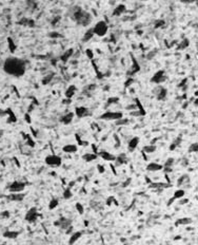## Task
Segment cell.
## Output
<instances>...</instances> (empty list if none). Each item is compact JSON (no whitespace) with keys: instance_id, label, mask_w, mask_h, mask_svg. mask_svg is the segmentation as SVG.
I'll return each mask as SVG.
<instances>
[{"instance_id":"1","label":"cell","mask_w":198,"mask_h":245,"mask_svg":"<svg viewBox=\"0 0 198 245\" xmlns=\"http://www.w3.org/2000/svg\"><path fill=\"white\" fill-rule=\"evenodd\" d=\"M3 70L13 76H21L25 72V63L20 58L10 57L3 63Z\"/></svg>"},{"instance_id":"2","label":"cell","mask_w":198,"mask_h":245,"mask_svg":"<svg viewBox=\"0 0 198 245\" xmlns=\"http://www.w3.org/2000/svg\"><path fill=\"white\" fill-rule=\"evenodd\" d=\"M75 21L81 25H88L91 22V15L83 10H78L74 13Z\"/></svg>"},{"instance_id":"3","label":"cell","mask_w":198,"mask_h":245,"mask_svg":"<svg viewBox=\"0 0 198 245\" xmlns=\"http://www.w3.org/2000/svg\"><path fill=\"white\" fill-rule=\"evenodd\" d=\"M107 30H109V27H107V22L103 21V20L98 21L93 28L94 35H97L99 37H103L107 33Z\"/></svg>"},{"instance_id":"4","label":"cell","mask_w":198,"mask_h":245,"mask_svg":"<svg viewBox=\"0 0 198 245\" xmlns=\"http://www.w3.org/2000/svg\"><path fill=\"white\" fill-rule=\"evenodd\" d=\"M122 117H123V114L118 111H107V112L102 113L101 115L99 116V119L102 121H117Z\"/></svg>"},{"instance_id":"5","label":"cell","mask_w":198,"mask_h":245,"mask_svg":"<svg viewBox=\"0 0 198 245\" xmlns=\"http://www.w3.org/2000/svg\"><path fill=\"white\" fill-rule=\"evenodd\" d=\"M44 162L47 166H51V167H59L62 164V159L57 154H50L45 157Z\"/></svg>"},{"instance_id":"6","label":"cell","mask_w":198,"mask_h":245,"mask_svg":"<svg viewBox=\"0 0 198 245\" xmlns=\"http://www.w3.org/2000/svg\"><path fill=\"white\" fill-rule=\"evenodd\" d=\"M38 217H39V212H38V209H37V207H31L30 209L26 211V213H25L24 219L28 223L33 224L37 221Z\"/></svg>"},{"instance_id":"7","label":"cell","mask_w":198,"mask_h":245,"mask_svg":"<svg viewBox=\"0 0 198 245\" xmlns=\"http://www.w3.org/2000/svg\"><path fill=\"white\" fill-rule=\"evenodd\" d=\"M165 80H167V73L163 70H158L151 77V83H154L156 85H160V84L165 83Z\"/></svg>"},{"instance_id":"8","label":"cell","mask_w":198,"mask_h":245,"mask_svg":"<svg viewBox=\"0 0 198 245\" xmlns=\"http://www.w3.org/2000/svg\"><path fill=\"white\" fill-rule=\"evenodd\" d=\"M24 188H25V183L15 181V182L11 183V184L8 185V189L12 193H19V192H22L24 190Z\"/></svg>"},{"instance_id":"9","label":"cell","mask_w":198,"mask_h":245,"mask_svg":"<svg viewBox=\"0 0 198 245\" xmlns=\"http://www.w3.org/2000/svg\"><path fill=\"white\" fill-rule=\"evenodd\" d=\"M131 57H132V67H131V70L128 72V75L129 77H132L133 75H135L136 73L140 71V65L138 63V61L136 60V58L131 54Z\"/></svg>"},{"instance_id":"10","label":"cell","mask_w":198,"mask_h":245,"mask_svg":"<svg viewBox=\"0 0 198 245\" xmlns=\"http://www.w3.org/2000/svg\"><path fill=\"white\" fill-rule=\"evenodd\" d=\"M54 225L60 227L61 229H68L70 226H72V221L66 218H60L58 221L54 222Z\"/></svg>"},{"instance_id":"11","label":"cell","mask_w":198,"mask_h":245,"mask_svg":"<svg viewBox=\"0 0 198 245\" xmlns=\"http://www.w3.org/2000/svg\"><path fill=\"white\" fill-rule=\"evenodd\" d=\"M74 114L77 116V117H79V119H83V117L89 116L91 113H90V110H89L88 108L81 106V107H76Z\"/></svg>"},{"instance_id":"12","label":"cell","mask_w":198,"mask_h":245,"mask_svg":"<svg viewBox=\"0 0 198 245\" xmlns=\"http://www.w3.org/2000/svg\"><path fill=\"white\" fill-rule=\"evenodd\" d=\"M97 155H99L101 159H103L105 161H107V162H115V159H116V157L114 154H112L109 151H105V150L99 151L98 153H97Z\"/></svg>"},{"instance_id":"13","label":"cell","mask_w":198,"mask_h":245,"mask_svg":"<svg viewBox=\"0 0 198 245\" xmlns=\"http://www.w3.org/2000/svg\"><path fill=\"white\" fill-rule=\"evenodd\" d=\"M163 169V165L156 162H151L146 165V170L150 172H156V171H160Z\"/></svg>"},{"instance_id":"14","label":"cell","mask_w":198,"mask_h":245,"mask_svg":"<svg viewBox=\"0 0 198 245\" xmlns=\"http://www.w3.org/2000/svg\"><path fill=\"white\" fill-rule=\"evenodd\" d=\"M83 232L82 231H74V232H72L71 236H70V239H69V244L70 245H74L75 243L77 242L78 240L80 239V238L82 237Z\"/></svg>"},{"instance_id":"15","label":"cell","mask_w":198,"mask_h":245,"mask_svg":"<svg viewBox=\"0 0 198 245\" xmlns=\"http://www.w3.org/2000/svg\"><path fill=\"white\" fill-rule=\"evenodd\" d=\"M74 116H75L74 112H68V113H66L64 115L61 116V117H60V121L63 125H69V124H71L72 121H73Z\"/></svg>"},{"instance_id":"16","label":"cell","mask_w":198,"mask_h":245,"mask_svg":"<svg viewBox=\"0 0 198 245\" xmlns=\"http://www.w3.org/2000/svg\"><path fill=\"white\" fill-rule=\"evenodd\" d=\"M138 144H139V138L138 136H134L131 140H129L128 143V149H129L130 152H133L135 149L138 147Z\"/></svg>"},{"instance_id":"17","label":"cell","mask_w":198,"mask_h":245,"mask_svg":"<svg viewBox=\"0 0 198 245\" xmlns=\"http://www.w3.org/2000/svg\"><path fill=\"white\" fill-rule=\"evenodd\" d=\"M78 150V147L75 145V144H66L62 147V151L66 152V153H76Z\"/></svg>"},{"instance_id":"18","label":"cell","mask_w":198,"mask_h":245,"mask_svg":"<svg viewBox=\"0 0 198 245\" xmlns=\"http://www.w3.org/2000/svg\"><path fill=\"white\" fill-rule=\"evenodd\" d=\"M115 162L117 165H125V164H128V162H129V159H128L125 153H120L119 155L116 157Z\"/></svg>"},{"instance_id":"19","label":"cell","mask_w":198,"mask_h":245,"mask_svg":"<svg viewBox=\"0 0 198 245\" xmlns=\"http://www.w3.org/2000/svg\"><path fill=\"white\" fill-rule=\"evenodd\" d=\"M76 90H77V89H76V86L75 85L70 86L69 88L66 90V92H64V96H66V98L71 99L72 97L75 95V93H76Z\"/></svg>"},{"instance_id":"20","label":"cell","mask_w":198,"mask_h":245,"mask_svg":"<svg viewBox=\"0 0 198 245\" xmlns=\"http://www.w3.org/2000/svg\"><path fill=\"white\" fill-rule=\"evenodd\" d=\"M97 157H98L97 154L93 153V152H88V153H84L82 155V160L86 163H91V162H93V161L96 160Z\"/></svg>"},{"instance_id":"21","label":"cell","mask_w":198,"mask_h":245,"mask_svg":"<svg viewBox=\"0 0 198 245\" xmlns=\"http://www.w3.org/2000/svg\"><path fill=\"white\" fill-rule=\"evenodd\" d=\"M148 187L152 188V189H163V188L171 187V185L168 184V183H160V182H158V183H151Z\"/></svg>"},{"instance_id":"22","label":"cell","mask_w":198,"mask_h":245,"mask_svg":"<svg viewBox=\"0 0 198 245\" xmlns=\"http://www.w3.org/2000/svg\"><path fill=\"white\" fill-rule=\"evenodd\" d=\"M167 94H168V90L165 87H159V90L156 93V97L158 100H163L167 97Z\"/></svg>"},{"instance_id":"23","label":"cell","mask_w":198,"mask_h":245,"mask_svg":"<svg viewBox=\"0 0 198 245\" xmlns=\"http://www.w3.org/2000/svg\"><path fill=\"white\" fill-rule=\"evenodd\" d=\"M193 221L191 218H180V219H177L176 222H175V226H181V225H189V224L192 223Z\"/></svg>"},{"instance_id":"24","label":"cell","mask_w":198,"mask_h":245,"mask_svg":"<svg viewBox=\"0 0 198 245\" xmlns=\"http://www.w3.org/2000/svg\"><path fill=\"white\" fill-rule=\"evenodd\" d=\"M19 236V231L16 230H6L3 232V237L8 239H16Z\"/></svg>"},{"instance_id":"25","label":"cell","mask_w":198,"mask_h":245,"mask_svg":"<svg viewBox=\"0 0 198 245\" xmlns=\"http://www.w3.org/2000/svg\"><path fill=\"white\" fill-rule=\"evenodd\" d=\"M156 149L157 147L155 146L154 144H148V145H146V146H144L142 148V152L146 154H151V153H154L156 151Z\"/></svg>"},{"instance_id":"26","label":"cell","mask_w":198,"mask_h":245,"mask_svg":"<svg viewBox=\"0 0 198 245\" xmlns=\"http://www.w3.org/2000/svg\"><path fill=\"white\" fill-rule=\"evenodd\" d=\"M73 53H74V50H73V49H69V50H66V51H64V53L62 54V56L60 57L61 61H63V62H66V61L69 60L70 58L72 57V55H73Z\"/></svg>"},{"instance_id":"27","label":"cell","mask_w":198,"mask_h":245,"mask_svg":"<svg viewBox=\"0 0 198 245\" xmlns=\"http://www.w3.org/2000/svg\"><path fill=\"white\" fill-rule=\"evenodd\" d=\"M124 11H125V6L124 4H119V6H117L114 8L113 16H120Z\"/></svg>"},{"instance_id":"28","label":"cell","mask_w":198,"mask_h":245,"mask_svg":"<svg viewBox=\"0 0 198 245\" xmlns=\"http://www.w3.org/2000/svg\"><path fill=\"white\" fill-rule=\"evenodd\" d=\"M93 37H94V31H93V28H91V29H89V30L84 33L82 40H83L84 42L90 41V40H91V39L93 38Z\"/></svg>"},{"instance_id":"29","label":"cell","mask_w":198,"mask_h":245,"mask_svg":"<svg viewBox=\"0 0 198 245\" xmlns=\"http://www.w3.org/2000/svg\"><path fill=\"white\" fill-rule=\"evenodd\" d=\"M24 197H25L24 193L19 192V193H12V194H11L10 197H8V198L11 199L12 201H17V202H19V201H22V200L24 199Z\"/></svg>"},{"instance_id":"30","label":"cell","mask_w":198,"mask_h":245,"mask_svg":"<svg viewBox=\"0 0 198 245\" xmlns=\"http://www.w3.org/2000/svg\"><path fill=\"white\" fill-rule=\"evenodd\" d=\"M184 194H185V190L184 189H177L175 192H174V196L172 197V198L174 199V200H180V199H182L184 197Z\"/></svg>"},{"instance_id":"31","label":"cell","mask_w":198,"mask_h":245,"mask_svg":"<svg viewBox=\"0 0 198 245\" xmlns=\"http://www.w3.org/2000/svg\"><path fill=\"white\" fill-rule=\"evenodd\" d=\"M58 205H59V200H58V199H56V198L52 199V200L50 201V203H49V209L50 210L56 209Z\"/></svg>"},{"instance_id":"32","label":"cell","mask_w":198,"mask_h":245,"mask_svg":"<svg viewBox=\"0 0 198 245\" xmlns=\"http://www.w3.org/2000/svg\"><path fill=\"white\" fill-rule=\"evenodd\" d=\"M189 181H190L189 176H188V174H183V176H181L178 179V181H177V185H178V186H181V185H184L185 183H188Z\"/></svg>"},{"instance_id":"33","label":"cell","mask_w":198,"mask_h":245,"mask_svg":"<svg viewBox=\"0 0 198 245\" xmlns=\"http://www.w3.org/2000/svg\"><path fill=\"white\" fill-rule=\"evenodd\" d=\"M72 197H73V191H72L71 188L66 187V189L63 190V193H62V198H63L64 200H70Z\"/></svg>"},{"instance_id":"34","label":"cell","mask_w":198,"mask_h":245,"mask_svg":"<svg viewBox=\"0 0 198 245\" xmlns=\"http://www.w3.org/2000/svg\"><path fill=\"white\" fill-rule=\"evenodd\" d=\"M23 138H25V142H26V145H28L29 147H35V142L33 140V138H31V135H29V134H24L23 133Z\"/></svg>"},{"instance_id":"35","label":"cell","mask_w":198,"mask_h":245,"mask_svg":"<svg viewBox=\"0 0 198 245\" xmlns=\"http://www.w3.org/2000/svg\"><path fill=\"white\" fill-rule=\"evenodd\" d=\"M135 106H136V109L139 111H141L142 113H144V114H146V111L144 110V108H143L142 104L140 102V100H139V98H135Z\"/></svg>"},{"instance_id":"36","label":"cell","mask_w":198,"mask_h":245,"mask_svg":"<svg viewBox=\"0 0 198 245\" xmlns=\"http://www.w3.org/2000/svg\"><path fill=\"white\" fill-rule=\"evenodd\" d=\"M115 124L117 125V126H125V125L130 124V119L122 117V119H117V121H115Z\"/></svg>"},{"instance_id":"37","label":"cell","mask_w":198,"mask_h":245,"mask_svg":"<svg viewBox=\"0 0 198 245\" xmlns=\"http://www.w3.org/2000/svg\"><path fill=\"white\" fill-rule=\"evenodd\" d=\"M189 44H190V42H189V39H183L180 44H179V46H178V48H177V50H183V49H185V48H188L189 47Z\"/></svg>"},{"instance_id":"38","label":"cell","mask_w":198,"mask_h":245,"mask_svg":"<svg viewBox=\"0 0 198 245\" xmlns=\"http://www.w3.org/2000/svg\"><path fill=\"white\" fill-rule=\"evenodd\" d=\"M119 102V97L117 96H112V97H109L107 100V105L110 106V105H113V104H117V102Z\"/></svg>"},{"instance_id":"39","label":"cell","mask_w":198,"mask_h":245,"mask_svg":"<svg viewBox=\"0 0 198 245\" xmlns=\"http://www.w3.org/2000/svg\"><path fill=\"white\" fill-rule=\"evenodd\" d=\"M180 142H181V138H177L176 140H174L173 143L171 144L170 150H172V151H173V150H175V149H176L177 147L179 146V143H180Z\"/></svg>"},{"instance_id":"40","label":"cell","mask_w":198,"mask_h":245,"mask_svg":"<svg viewBox=\"0 0 198 245\" xmlns=\"http://www.w3.org/2000/svg\"><path fill=\"white\" fill-rule=\"evenodd\" d=\"M198 151V144L197 143H193L190 145L189 147V152L190 153H196Z\"/></svg>"},{"instance_id":"41","label":"cell","mask_w":198,"mask_h":245,"mask_svg":"<svg viewBox=\"0 0 198 245\" xmlns=\"http://www.w3.org/2000/svg\"><path fill=\"white\" fill-rule=\"evenodd\" d=\"M75 207H76V210L78 211V213H80V215H83V212H84V207H83L82 204L78 202V203H76Z\"/></svg>"},{"instance_id":"42","label":"cell","mask_w":198,"mask_h":245,"mask_svg":"<svg viewBox=\"0 0 198 245\" xmlns=\"http://www.w3.org/2000/svg\"><path fill=\"white\" fill-rule=\"evenodd\" d=\"M20 23L28 25V27H34V25H35L34 20H32V19H23V20H21V21H20Z\"/></svg>"},{"instance_id":"43","label":"cell","mask_w":198,"mask_h":245,"mask_svg":"<svg viewBox=\"0 0 198 245\" xmlns=\"http://www.w3.org/2000/svg\"><path fill=\"white\" fill-rule=\"evenodd\" d=\"M130 115H132V116H144V115H146V114H144V113H142L141 111H139V110H132L131 112H130Z\"/></svg>"},{"instance_id":"44","label":"cell","mask_w":198,"mask_h":245,"mask_svg":"<svg viewBox=\"0 0 198 245\" xmlns=\"http://www.w3.org/2000/svg\"><path fill=\"white\" fill-rule=\"evenodd\" d=\"M174 159L173 157H169L168 160L165 161V165H163V167H170V168H172V166L174 165Z\"/></svg>"},{"instance_id":"45","label":"cell","mask_w":198,"mask_h":245,"mask_svg":"<svg viewBox=\"0 0 198 245\" xmlns=\"http://www.w3.org/2000/svg\"><path fill=\"white\" fill-rule=\"evenodd\" d=\"M85 54H86V56H88L89 59H91V60H93L94 59V52L92 49H86L85 50Z\"/></svg>"},{"instance_id":"46","label":"cell","mask_w":198,"mask_h":245,"mask_svg":"<svg viewBox=\"0 0 198 245\" xmlns=\"http://www.w3.org/2000/svg\"><path fill=\"white\" fill-rule=\"evenodd\" d=\"M8 47H10L11 52H15V50H16V46H15L14 41H13L11 38H8Z\"/></svg>"},{"instance_id":"47","label":"cell","mask_w":198,"mask_h":245,"mask_svg":"<svg viewBox=\"0 0 198 245\" xmlns=\"http://www.w3.org/2000/svg\"><path fill=\"white\" fill-rule=\"evenodd\" d=\"M133 83H134V78H133V77H129V78L125 80V83H124V88H129Z\"/></svg>"},{"instance_id":"48","label":"cell","mask_w":198,"mask_h":245,"mask_svg":"<svg viewBox=\"0 0 198 245\" xmlns=\"http://www.w3.org/2000/svg\"><path fill=\"white\" fill-rule=\"evenodd\" d=\"M52 79H53V75H49V76H47L45 78H43L42 84H43V85H47V84H49Z\"/></svg>"},{"instance_id":"49","label":"cell","mask_w":198,"mask_h":245,"mask_svg":"<svg viewBox=\"0 0 198 245\" xmlns=\"http://www.w3.org/2000/svg\"><path fill=\"white\" fill-rule=\"evenodd\" d=\"M163 25H165V21H163V20H157V21L155 22V28H160V27H162Z\"/></svg>"},{"instance_id":"50","label":"cell","mask_w":198,"mask_h":245,"mask_svg":"<svg viewBox=\"0 0 198 245\" xmlns=\"http://www.w3.org/2000/svg\"><path fill=\"white\" fill-rule=\"evenodd\" d=\"M97 169H98L99 173H105V167H103L102 165H98V166H97Z\"/></svg>"},{"instance_id":"51","label":"cell","mask_w":198,"mask_h":245,"mask_svg":"<svg viewBox=\"0 0 198 245\" xmlns=\"http://www.w3.org/2000/svg\"><path fill=\"white\" fill-rule=\"evenodd\" d=\"M24 117H25V121H26V123H29V124H31V121H32V119H31V115H30V113H26L24 115Z\"/></svg>"},{"instance_id":"52","label":"cell","mask_w":198,"mask_h":245,"mask_svg":"<svg viewBox=\"0 0 198 245\" xmlns=\"http://www.w3.org/2000/svg\"><path fill=\"white\" fill-rule=\"evenodd\" d=\"M188 202H189V200H188V199H183V200H182V199H180L179 204H180V205H184V204H187Z\"/></svg>"},{"instance_id":"53","label":"cell","mask_w":198,"mask_h":245,"mask_svg":"<svg viewBox=\"0 0 198 245\" xmlns=\"http://www.w3.org/2000/svg\"><path fill=\"white\" fill-rule=\"evenodd\" d=\"M49 36L50 37H59L60 35H59V33H57V32H53V33H51Z\"/></svg>"},{"instance_id":"54","label":"cell","mask_w":198,"mask_h":245,"mask_svg":"<svg viewBox=\"0 0 198 245\" xmlns=\"http://www.w3.org/2000/svg\"><path fill=\"white\" fill-rule=\"evenodd\" d=\"M163 170H165V173H170V172H172V168H170V167H163Z\"/></svg>"},{"instance_id":"55","label":"cell","mask_w":198,"mask_h":245,"mask_svg":"<svg viewBox=\"0 0 198 245\" xmlns=\"http://www.w3.org/2000/svg\"><path fill=\"white\" fill-rule=\"evenodd\" d=\"M2 217L8 218V217H10V212H8V210H6V211H4V212H2Z\"/></svg>"},{"instance_id":"56","label":"cell","mask_w":198,"mask_h":245,"mask_svg":"<svg viewBox=\"0 0 198 245\" xmlns=\"http://www.w3.org/2000/svg\"><path fill=\"white\" fill-rule=\"evenodd\" d=\"M131 182V179H129L125 183H122V187H127V185L129 184V183Z\"/></svg>"},{"instance_id":"57","label":"cell","mask_w":198,"mask_h":245,"mask_svg":"<svg viewBox=\"0 0 198 245\" xmlns=\"http://www.w3.org/2000/svg\"><path fill=\"white\" fill-rule=\"evenodd\" d=\"M187 80H188L187 78H184L183 81H181V83H180V85H179V87H182V86H184V84L187 83Z\"/></svg>"},{"instance_id":"58","label":"cell","mask_w":198,"mask_h":245,"mask_svg":"<svg viewBox=\"0 0 198 245\" xmlns=\"http://www.w3.org/2000/svg\"><path fill=\"white\" fill-rule=\"evenodd\" d=\"M63 102H66V104H70V102H71V99H68V98L63 99Z\"/></svg>"}]
</instances>
